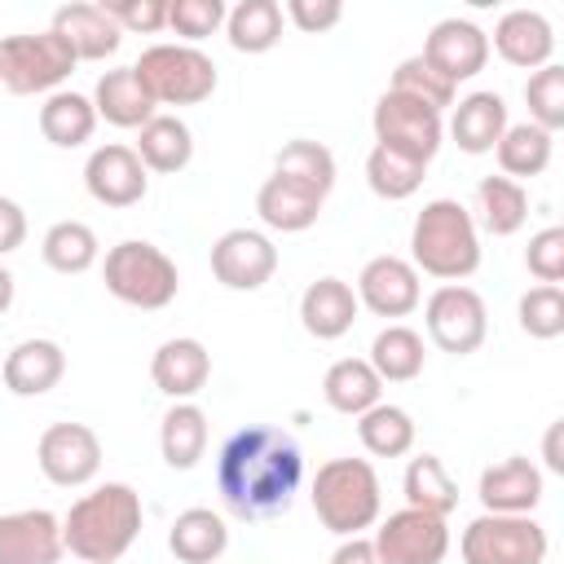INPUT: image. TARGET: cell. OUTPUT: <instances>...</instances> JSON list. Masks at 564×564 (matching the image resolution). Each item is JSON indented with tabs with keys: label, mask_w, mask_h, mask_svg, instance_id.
Segmentation results:
<instances>
[{
	"label": "cell",
	"mask_w": 564,
	"mask_h": 564,
	"mask_svg": "<svg viewBox=\"0 0 564 564\" xmlns=\"http://www.w3.org/2000/svg\"><path fill=\"white\" fill-rule=\"evenodd\" d=\"M322 397H326L330 410H339L348 419H361L370 405L383 401V379L370 370L366 357H339L322 375Z\"/></svg>",
	"instance_id": "28"
},
{
	"label": "cell",
	"mask_w": 564,
	"mask_h": 564,
	"mask_svg": "<svg viewBox=\"0 0 564 564\" xmlns=\"http://www.w3.org/2000/svg\"><path fill=\"white\" fill-rule=\"evenodd\" d=\"M370 128H375V145H388L414 163H432L441 141H445V123H441V110L405 97V93H383L375 101V115H370Z\"/></svg>",
	"instance_id": "9"
},
{
	"label": "cell",
	"mask_w": 564,
	"mask_h": 564,
	"mask_svg": "<svg viewBox=\"0 0 564 564\" xmlns=\"http://www.w3.org/2000/svg\"><path fill=\"white\" fill-rule=\"evenodd\" d=\"M322 194H313V189H304V185H295V181H286V176H264V185L256 189V216L269 225V229H278V234H304V229H313L317 225V216H322Z\"/></svg>",
	"instance_id": "25"
},
{
	"label": "cell",
	"mask_w": 564,
	"mask_h": 564,
	"mask_svg": "<svg viewBox=\"0 0 564 564\" xmlns=\"http://www.w3.org/2000/svg\"><path fill=\"white\" fill-rule=\"evenodd\" d=\"M273 172L295 181V185H304V189H313V194H322V198L335 189V154L322 141H308V137L286 141L278 150V159H273Z\"/></svg>",
	"instance_id": "39"
},
{
	"label": "cell",
	"mask_w": 564,
	"mask_h": 564,
	"mask_svg": "<svg viewBox=\"0 0 564 564\" xmlns=\"http://www.w3.org/2000/svg\"><path fill=\"white\" fill-rule=\"evenodd\" d=\"M370 542L383 564H441L449 551V529H445V516L401 507L375 529Z\"/></svg>",
	"instance_id": "12"
},
{
	"label": "cell",
	"mask_w": 564,
	"mask_h": 564,
	"mask_svg": "<svg viewBox=\"0 0 564 564\" xmlns=\"http://www.w3.org/2000/svg\"><path fill=\"white\" fill-rule=\"evenodd\" d=\"M150 379L163 397L172 401H194L207 379H212V352L203 339L194 335H176V339H163L150 357Z\"/></svg>",
	"instance_id": "18"
},
{
	"label": "cell",
	"mask_w": 564,
	"mask_h": 564,
	"mask_svg": "<svg viewBox=\"0 0 564 564\" xmlns=\"http://www.w3.org/2000/svg\"><path fill=\"white\" fill-rule=\"evenodd\" d=\"M357 441L366 454L375 458H401L414 449V419L405 405H392V401H379L370 405L361 419H357Z\"/></svg>",
	"instance_id": "34"
},
{
	"label": "cell",
	"mask_w": 564,
	"mask_h": 564,
	"mask_svg": "<svg viewBox=\"0 0 564 564\" xmlns=\"http://www.w3.org/2000/svg\"><path fill=\"white\" fill-rule=\"evenodd\" d=\"M0 66H4V88L18 97H35V93H57L70 70L79 66L70 44L48 26L35 35H4L0 40Z\"/></svg>",
	"instance_id": "7"
},
{
	"label": "cell",
	"mask_w": 564,
	"mask_h": 564,
	"mask_svg": "<svg viewBox=\"0 0 564 564\" xmlns=\"http://www.w3.org/2000/svg\"><path fill=\"white\" fill-rule=\"evenodd\" d=\"M35 463L48 485L84 489L101 471V441L88 423H48L35 445Z\"/></svg>",
	"instance_id": "11"
},
{
	"label": "cell",
	"mask_w": 564,
	"mask_h": 564,
	"mask_svg": "<svg viewBox=\"0 0 564 564\" xmlns=\"http://www.w3.org/2000/svg\"><path fill=\"white\" fill-rule=\"evenodd\" d=\"M159 454L172 471L198 467V458L207 454V414L194 401H172L159 423Z\"/></svg>",
	"instance_id": "30"
},
{
	"label": "cell",
	"mask_w": 564,
	"mask_h": 564,
	"mask_svg": "<svg viewBox=\"0 0 564 564\" xmlns=\"http://www.w3.org/2000/svg\"><path fill=\"white\" fill-rule=\"evenodd\" d=\"M66 555L62 520L44 507L0 516V564H57Z\"/></svg>",
	"instance_id": "17"
},
{
	"label": "cell",
	"mask_w": 564,
	"mask_h": 564,
	"mask_svg": "<svg viewBox=\"0 0 564 564\" xmlns=\"http://www.w3.org/2000/svg\"><path fill=\"white\" fill-rule=\"evenodd\" d=\"M560 427H564V423H551V427H546V441H542V454H546V467H551V471H564V454H560Z\"/></svg>",
	"instance_id": "50"
},
{
	"label": "cell",
	"mask_w": 564,
	"mask_h": 564,
	"mask_svg": "<svg viewBox=\"0 0 564 564\" xmlns=\"http://www.w3.org/2000/svg\"><path fill=\"white\" fill-rule=\"evenodd\" d=\"M357 304L375 317H410L423 304L419 269L405 256H375L357 273Z\"/></svg>",
	"instance_id": "15"
},
{
	"label": "cell",
	"mask_w": 564,
	"mask_h": 564,
	"mask_svg": "<svg viewBox=\"0 0 564 564\" xmlns=\"http://www.w3.org/2000/svg\"><path fill=\"white\" fill-rule=\"evenodd\" d=\"M300 480H304V454L295 436L269 423L229 432L216 454V489H220V502L238 520L282 516Z\"/></svg>",
	"instance_id": "1"
},
{
	"label": "cell",
	"mask_w": 564,
	"mask_h": 564,
	"mask_svg": "<svg viewBox=\"0 0 564 564\" xmlns=\"http://www.w3.org/2000/svg\"><path fill=\"white\" fill-rule=\"evenodd\" d=\"M40 256H44V264L53 273H66L70 278V273H88L97 264L101 242H97L93 225H84V220H57V225H48V234L40 242Z\"/></svg>",
	"instance_id": "37"
},
{
	"label": "cell",
	"mask_w": 564,
	"mask_h": 564,
	"mask_svg": "<svg viewBox=\"0 0 564 564\" xmlns=\"http://www.w3.org/2000/svg\"><path fill=\"white\" fill-rule=\"evenodd\" d=\"M0 375H4V388H9L13 397H44V392H53V388L62 383V375H66V352H62L57 339L35 335V339H22V344L9 348Z\"/></svg>",
	"instance_id": "21"
},
{
	"label": "cell",
	"mask_w": 564,
	"mask_h": 564,
	"mask_svg": "<svg viewBox=\"0 0 564 564\" xmlns=\"http://www.w3.org/2000/svg\"><path fill=\"white\" fill-rule=\"evenodd\" d=\"M392 93H405V97H414V101H423V106H432V110L454 106V84H449L445 75H436L423 57H405V62L392 70Z\"/></svg>",
	"instance_id": "43"
},
{
	"label": "cell",
	"mask_w": 564,
	"mask_h": 564,
	"mask_svg": "<svg viewBox=\"0 0 564 564\" xmlns=\"http://www.w3.org/2000/svg\"><path fill=\"white\" fill-rule=\"evenodd\" d=\"M40 132H44V141L57 145V150H75V145H84V141L97 132L93 97L70 93V88L48 93L44 106H40Z\"/></svg>",
	"instance_id": "31"
},
{
	"label": "cell",
	"mask_w": 564,
	"mask_h": 564,
	"mask_svg": "<svg viewBox=\"0 0 564 564\" xmlns=\"http://www.w3.org/2000/svg\"><path fill=\"white\" fill-rule=\"evenodd\" d=\"M494 53L507 66L520 70H542L555 57V31L538 9H507L494 22Z\"/></svg>",
	"instance_id": "20"
},
{
	"label": "cell",
	"mask_w": 564,
	"mask_h": 564,
	"mask_svg": "<svg viewBox=\"0 0 564 564\" xmlns=\"http://www.w3.org/2000/svg\"><path fill=\"white\" fill-rule=\"evenodd\" d=\"M507 123V101L498 93H467L449 115V137L463 154H494Z\"/></svg>",
	"instance_id": "26"
},
{
	"label": "cell",
	"mask_w": 564,
	"mask_h": 564,
	"mask_svg": "<svg viewBox=\"0 0 564 564\" xmlns=\"http://www.w3.org/2000/svg\"><path fill=\"white\" fill-rule=\"evenodd\" d=\"M0 84H4V66H0Z\"/></svg>",
	"instance_id": "52"
},
{
	"label": "cell",
	"mask_w": 564,
	"mask_h": 564,
	"mask_svg": "<svg viewBox=\"0 0 564 564\" xmlns=\"http://www.w3.org/2000/svg\"><path fill=\"white\" fill-rule=\"evenodd\" d=\"M405 507L432 511V516H449L458 507V480L449 476V467L436 454H419L405 467Z\"/></svg>",
	"instance_id": "38"
},
{
	"label": "cell",
	"mask_w": 564,
	"mask_h": 564,
	"mask_svg": "<svg viewBox=\"0 0 564 564\" xmlns=\"http://www.w3.org/2000/svg\"><path fill=\"white\" fill-rule=\"evenodd\" d=\"M524 269L538 278V286H560V278H564V229L560 225H546L529 238Z\"/></svg>",
	"instance_id": "45"
},
{
	"label": "cell",
	"mask_w": 564,
	"mask_h": 564,
	"mask_svg": "<svg viewBox=\"0 0 564 564\" xmlns=\"http://www.w3.org/2000/svg\"><path fill=\"white\" fill-rule=\"evenodd\" d=\"M546 529L533 516H494L480 511L463 529V564H542L546 560Z\"/></svg>",
	"instance_id": "8"
},
{
	"label": "cell",
	"mask_w": 564,
	"mask_h": 564,
	"mask_svg": "<svg viewBox=\"0 0 564 564\" xmlns=\"http://www.w3.org/2000/svg\"><path fill=\"white\" fill-rule=\"evenodd\" d=\"M524 106H529V123L546 128L551 137L564 128V66H542L524 79Z\"/></svg>",
	"instance_id": "41"
},
{
	"label": "cell",
	"mask_w": 564,
	"mask_h": 564,
	"mask_svg": "<svg viewBox=\"0 0 564 564\" xmlns=\"http://www.w3.org/2000/svg\"><path fill=\"white\" fill-rule=\"evenodd\" d=\"M13 295H18V282H13V273H9L4 264H0V313H9Z\"/></svg>",
	"instance_id": "51"
},
{
	"label": "cell",
	"mask_w": 564,
	"mask_h": 564,
	"mask_svg": "<svg viewBox=\"0 0 564 564\" xmlns=\"http://www.w3.org/2000/svg\"><path fill=\"white\" fill-rule=\"evenodd\" d=\"M423 326H427V339L441 348V352H454V357H467L485 344L489 335V308L480 300V291L463 286V282H445L427 295L423 304Z\"/></svg>",
	"instance_id": "10"
},
{
	"label": "cell",
	"mask_w": 564,
	"mask_h": 564,
	"mask_svg": "<svg viewBox=\"0 0 564 564\" xmlns=\"http://www.w3.org/2000/svg\"><path fill=\"white\" fill-rule=\"evenodd\" d=\"M53 31L70 44L75 62H106L123 44V31L106 4H66L53 13Z\"/></svg>",
	"instance_id": "22"
},
{
	"label": "cell",
	"mask_w": 564,
	"mask_h": 564,
	"mask_svg": "<svg viewBox=\"0 0 564 564\" xmlns=\"http://www.w3.org/2000/svg\"><path fill=\"white\" fill-rule=\"evenodd\" d=\"M520 330L529 339H555L564 335V291L560 286H529L516 304Z\"/></svg>",
	"instance_id": "42"
},
{
	"label": "cell",
	"mask_w": 564,
	"mask_h": 564,
	"mask_svg": "<svg viewBox=\"0 0 564 564\" xmlns=\"http://www.w3.org/2000/svg\"><path fill=\"white\" fill-rule=\"evenodd\" d=\"M132 70L154 106H198L216 93V62L198 44H150Z\"/></svg>",
	"instance_id": "6"
},
{
	"label": "cell",
	"mask_w": 564,
	"mask_h": 564,
	"mask_svg": "<svg viewBox=\"0 0 564 564\" xmlns=\"http://www.w3.org/2000/svg\"><path fill=\"white\" fill-rule=\"evenodd\" d=\"M225 35L238 53H269L282 40V4L278 0H238L225 13Z\"/></svg>",
	"instance_id": "35"
},
{
	"label": "cell",
	"mask_w": 564,
	"mask_h": 564,
	"mask_svg": "<svg viewBox=\"0 0 564 564\" xmlns=\"http://www.w3.org/2000/svg\"><path fill=\"white\" fill-rule=\"evenodd\" d=\"M106 9L119 22V31L154 35V31L167 26V0H123V4H106Z\"/></svg>",
	"instance_id": "46"
},
{
	"label": "cell",
	"mask_w": 564,
	"mask_h": 564,
	"mask_svg": "<svg viewBox=\"0 0 564 564\" xmlns=\"http://www.w3.org/2000/svg\"><path fill=\"white\" fill-rule=\"evenodd\" d=\"M476 494L480 507L494 516H533V507L542 502V471L524 454H511L480 471Z\"/></svg>",
	"instance_id": "19"
},
{
	"label": "cell",
	"mask_w": 564,
	"mask_h": 564,
	"mask_svg": "<svg viewBox=\"0 0 564 564\" xmlns=\"http://www.w3.org/2000/svg\"><path fill=\"white\" fill-rule=\"evenodd\" d=\"M476 212H480V225L494 238H507L529 220V189L520 181H507V176H480Z\"/></svg>",
	"instance_id": "36"
},
{
	"label": "cell",
	"mask_w": 564,
	"mask_h": 564,
	"mask_svg": "<svg viewBox=\"0 0 564 564\" xmlns=\"http://www.w3.org/2000/svg\"><path fill=\"white\" fill-rule=\"evenodd\" d=\"M423 176H427L423 163H414V159H405V154H397V150H388V145H375V150L366 154V185H370L379 198H388V203H401V198L419 194Z\"/></svg>",
	"instance_id": "40"
},
{
	"label": "cell",
	"mask_w": 564,
	"mask_h": 564,
	"mask_svg": "<svg viewBox=\"0 0 564 564\" xmlns=\"http://www.w3.org/2000/svg\"><path fill=\"white\" fill-rule=\"evenodd\" d=\"M225 0H172L167 4V31H176L185 44H198L225 26Z\"/></svg>",
	"instance_id": "44"
},
{
	"label": "cell",
	"mask_w": 564,
	"mask_h": 564,
	"mask_svg": "<svg viewBox=\"0 0 564 564\" xmlns=\"http://www.w3.org/2000/svg\"><path fill=\"white\" fill-rule=\"evenodd\" d=\"M419 57L458 88L463 79H476L485 70V62H489V35L476 22H467V18H441L427 31Z\"/></svg>",
	"instance_id": "14"
},
{
	"label": "cell",
	"mask_w": 564,
	"mask_h": 564,
	"mask_svg": "<svg viewBox=\"0 0 564 564\" xmlns=\"http://www.w3.org/2000/svg\"><path fill=\"white\" fill-rule=\"evenodd\" d=\"M141 494L123 480H106L70 502L62 516V542L84 564H119L123 551L141 538Z\"/></svg>",
	"instance_id": "2"
},
{
	"label": "cell",
	"mask_w": 564,
	"mask_h": 564,
	"mask_svg": "<svg viewBox=\"0 0 564 564\" xmlns=\"http://www.w3.org/2000/svg\"><path fill=\"white\" fill-rule=\"evenodd\" d=\"M167 551L181 560V564H212L229 551V524L220 511L212 507H189L172 520L167 529Z\"/></svg>",
	"instance_id": "27"
},
{
	"label": "cell",
	"mask_w": 564,
	"mask_h": 564,
	"mask_svg": "<svg viewBox=\"0 0 564 564\" xmlns=\"http://www.w3.org/2000/svg\"><path fill=\"white\" fill-rule=\"evenodd\" d=\"M330 564H383L375 542L370 538H344L335 551H330Z\"/></svg>",
	"instance_id": "49"
},
{
	"label": "cell",
	"mask_w": 564,
	"mask_h": 564,
	"mask_svg": "<svg viewBox=\"0 0 564 564\" xmlns=\"http://www.w3.org/2000/svg\"><path fill=\"white\" fill-rule=\"evenodd\" d=\"M132 150L145 163V172L172 176V172L189 167V159H194V132L176 115H154L145 128H137V145Z\"/></svg>",
	"instance_id": "29"
},
{
	"label": "cell",
	"mask_w": 564,
	"mask_h": 564,
	"mask_svg": "<svg viewBox=\"0 0 564 564\" xmlns=\"http://www.w3.org/2000/svg\"><path fill=\"white\" fill-rule=\"evenodd\" d=\"M212 273L229 291H260L278 273V247L260 229H225L212 242Z\"/></svg>",
	"instance_id": "13"
},
{
	"label": "cell",
	"mask_w": 564,
	"mask_h": 564,
	"mask_svg": "<svg viewBox=\"0 0 564 564\" xmlns=\"http://www.w3.org/2000/svg\"><path fill=\"white\" fill-rule=\"evenodd\" d=\"M93 110H97V119H106L110 128H145V123L159 115L154 97L145 93V84L137 79L132 66H115V70H106V75L97 79V88H93Z\"/></svg>",
	"instance_id": "24"
},
{
	"label": "cell",
	"mask_w": 564,
	"mask_h": 564,
	"mask_svg": "<svg viewBox=\"0 0 564 564\" xmlns=\"http://www.w3.org/2000/svg\"><path fill=\"white\" fill-rule=\"evenodd\" d=\"M498 154V167L507 181H524V176H542L551 167V154H555V137L538 123H507V132L498 137L494 145Z\"/></svg>",
	"instance_id": "33"
},
{
	"label": "cell",
	"mask_w": 564,
	"mask_h": 564,
	"mask_svg": "<svg viewBox=\"0 0 564 564\" xmlns=\"http://www.w3.org/2000/svg\"><path fill=\"white\" fill-rule=\"evenodd\" d=\"M370 370L383 379V383H410V379H419L423 375V361H427V352H423V335L419 330H410V326H401V322H388L375 339H370Z\"/></svg>",
	"instance_id": "32"
},
{
	"label": "cell",
	"mask_w": 564,
	"mask_h": 564,
	"mask_svg": "<svg viewBox=\"0 0 564 564\" xmlns=\"http://www.w3.org/2000/svg\"><path fill=\"white\" fill-rule=\"evenodd\" d=\"M84 189L101 203V207H137L150 189V172L137 159L132 145H97L84 163Z\"/></svg>",
	"instance_id": "16"
},
{
	"label": "cell",
	"mask_w": 564,
	"mask_h": 564,
	"mask_svg": "<svg viewBox=\"0 0 564 564\" xmlns=\"http://www.w3.org/2000/svg\"><path fill=\"white\" fill-rule=\"evenodd\" d=\"M282 18H291L304 35H322L344 18V4H335V0H286Z\"/></svg>",
	"instance_id": "47"
},
{
	"label": "cell",
	"mask_w": 564,
	"mask_h": 564,
	"mask_svg": "<svg viewBox=\"0 0 564 564\" xmlns=\"http://www.w3.org/2000/svg\"><path fill=\"white\" fill-rule=\"evenodd\" d=\"M101 282L106 291L119 300V304H132V308H167L181 291V273H176V260L145 242V238H123L106 251V264H101Z\"/></svg>",
	"instance_id": "5"
},
{
	"label": "cell",
	"mask_w": 564,
	"mask_h": 564,
	"mask_svg": "<svg viewBox=\"0 0 564 564\" xmlns=\"http://www.w3.org/2000/svg\"><path fill=\"white\" fill-rule=\"evenodd\" d=\"M410 264L441 282H463L480 269V229L458 198H432L410 225Z\"/></svg>",
	"instance_id": "3"
},
{
	"label": "cell",
	"mask_w": 564,
	"mask_h": 564,
	"mask_svg": "<svg viewBox=\"0 0 564 564\" xmlns=\"http://www.w3.org/2000/svg\"><path fill=\"white\" fill-rule=\"evenodd\" d=\"M357 291L344 278H317L300 295V322L313 339H339L357 322Z\"/></svg>",
	"instance_id": "23"
},
{
	"label": "cell",
	"mask_w": 564,
	"mask_h": 564,
	"mask_svg": "<svg viewBox=\"0 0 564 564\" xmlns=\"http://www.w3.org/2000/svg\"><path fill=\"white\" fill-rule=\"evenodd\" d=\"M308 498L322 529H330L335 538H361V529H370L383 511V489L370 458H326L313 476Z\"/></svg>",
	"instance_id": "4"
},
{
	"label": "cell",
	"mask_w": 564,
	"mask_h": 564,
	"mask_svg": "<svg viewBox=\"0 0 564 564\" xmlns=\"http://www.w3.org/2000/svg\"><path fill=\"white\" fill-rule=\"evenodd\" d=\"M26 242V212L0 194V256H13Z\"/></svg>",
	"instance_id": "48"
}]
</instances>
